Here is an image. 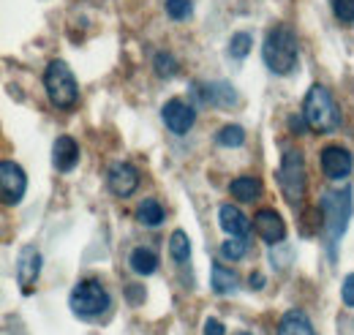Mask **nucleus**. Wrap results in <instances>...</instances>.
<instances>
[{"label":"nucleus","mask_w":354,"mask_h":335,"mask_svg":"<svg viewBox=\"0 0 354 335\" xmlns=\"http://www.w3.org/2000/svg\"><path fill=\"white\" fill-rule=\"evenodd\" d=\"M297 36L289 25H272L270 33L262 46V57H265V66L278 74V77H286L295 71L297 66Z\"/></svg>","instance_id":"obj_1"},{"label":"nucleus","mask_w":354,"mask_h":335,"mask_svg":"<svg viewBox=\"0 0 354 335\" xmlns=\"http://www.w3.org/2000/svg\"><path fill=\"white\" fill-rule=\"evenodd\" d=\"M303 118L310 131L316 134H330L341 126V109L333 98V93L322 84H313L303 101Z\"/></svg>","instance_id":"obj_2"},{"label":"nucleus","mask_w":354,"mask_h":335,"mask_svg":"<svg viewBox=\"0 0 354 335\" xmlns=\"http://www.w3.org/2000/svg\"><path fill=\"white\" fill-rule=\"evenodd\" d=\"M278 183H281V191H283L286 202L292 208H300L303 199H306V191H308V174H306L303 153L297 147L283 150L281 167H278Z\"/></svg>","instance_id":"obj_3"},{"label":"nucleus","mask_w":354,"mask_h":335,"mask_svg":"<svg viewBox=\"0 0 354 335\" xmlns=\"http://www.w3.org/2000/svg\"><path fill=\"white\" fill-rule=\"evenodd\" d=\"M44 87L49 101L57 109H74L80 101V84L74 71L63 63V60H52L44 71Z\"/></svg>","instance_id":"obj_4"},{"label":"nucleus","mask_w":354,"mask_h":335,"mask_svg":"<svg viewBox=\"0 0 354 335\" xmlns=\"http://www.w3.org/2000/svg\"><path fill=\"white\" fill-rule=\"evenodd\" d=\"M68 305H71L74 316H80V319L90 322V319H98V316H104V314L109 311L112 297H109V292L104 289L101 281L85 278V281H80V284L71 289Z\"/></svg>","instance_id":"obj_5"},{"label":"nucleus","mask_w":354,"mask_h":335,"mask_svg":"<svg viewBox=\"0 0 354 335\" xmlns=\"http://www.w3.org/2000/svg\"><path fill=\"white\" fill-rule=\"evenodd\" d=\"M319 210L324 212V226H327V235H330V253H333L335 251V248H333L335 240L344 235L346 221H349V215H352V194H349V188L344 191V197H341V191H338V194H327V197L322 199Z\"/></svg>","instance_id":"obj_6"},{"label":"nucleus","mask_w":354,"mask_h":335,"mask_svg":"<svg viewBox=\"0 0 354 335\" xmlns=\"http://www.w3.org/2000/svg\"><path fill=\"white\" fill-rule=\"evenodd\" d=\"M28 188V174L25 169L14 161H0V191H3V202L11 208L25 197Z\"/></svg>","instance_id":"obj_7"},{"label":"nucleus","mask_w":354,"mask_h":335,"mask_svg":"<svg viewBox=\"0 0 354 335\" xmlns=\"http://www.w3.org/2000/svg\"><path fill=\"white\" fill-rule=\"evenodd\" d=\"M106 185H109V191H112L118 199H126V197H131L133 191L139 188V172H136V167L129 164V161H118V164L109 167Z\"/></svg>","instance_id":"obj_8"},{"label":"nucleus","mask_w":354,"mask_h":335,"mask_svg":"<svg viewBox=\"0 0 354 335\" xmlns=\"http://www.w3.org/2000/svg\"><path fill=\"white\" fill-rule=\"evenodd\" d=\"M161 118H164V126L169 128L172 134H177V136L188 134V131L194 128V123H196V112H194V107H188V104L180 101V98H172V101L164 104Z\"/></svg>","instance_id":"obj_9"},{"label":"nucleus","mask_w":354,"mask_h":335,"mask_svg":"<svg viewBox=\"0 0 354 335\" xmlns=\"http://www.w3.org/2000/svg\"><path fill=\"white\" fill-rule=\"evenodd\" d=\"M352 167H354V159L346 147H341V145H327V147L322 150V169H324V174H327L330 180H346V177L352 174Z\"/></svg>","instance_id":"obj_10"},{"label":"nucleus","mask_w":354,"mask_h":335,"mask_svg":"<svg viewBox=\"0 0 354 335\" xmlns=\"http://www.w3.org/2000/svg\"><path fill=\"white\" fill-rule=\"evenodd\" d=\"M39 273H41V253H39V248H33V246L22 248L19 259H17V284L25 294L33 292V287L39 281Z\"/></svg>","instance_id":"obj_11"},{"label":"nucleus","mask_w":354,"mask_h":335,"mask_svg":"<svg viewBox=\"0 0 354 335\" xmlns=\"http://www.w3.org/2000/svg\"><path fill=\"white\" fill-rule=\"evenodd\" d=\"M254 229H257V235L270 243V246H275V243H281L283 237H286V224H283V218L275 212V210H259L257 215H254Z\"/></svg>","instance_id":"obj_12"},{"label":"nucleus","mask_w":354,"mask_h":335,"mask_svg":"<svg viewBox=\"0 0 354 335\" xmlns=\"http://www.w3.org/2000/svg\"><path fill=\"white\" fill-rule=\"evenodd\" d=\"M52 164L57 172H71L80 164V145L74 136H57L52 145Z\"/></svg>","instance_id":"obj_13"},{"label":"nucleus","mask_w":354,"mask_h":335,"mask_svg":"<svg viewBox=\"0 0 354 335\" xmlns=\"http://www.w3.org/2000/svg\"><path fill=\"white\" fill-rule=\"evenodd\" d=\"M218 221H221V229L229 235V237H240V240H245L248 232H251V221L234 208V205H221V210H218Z\"/></svg>","instance_id":"obj_14"},{"label":"nucleus","mask_w":354,"mask_h":335,"mask_svg":"<svg viewBox=\"0 0 354 335\" xmlns=\"http://www.w3.org/2000/svg\"><path fill=\"white\" fill-rule=\"evenodd\" d=\"M278 335H316V330L303 311H286L278 322Z\"/></svg>","instance_id":"obj_15"},{"label":"nucleus","mask_w":354,"mask_h":335,"mask_svg":"<svg viewBox=\"0 0 354 335\" xmlns=\"http://www.w3.org/2000/svg\"><path fill=\"white\" fill-rule=\"evenodd\" d=\"M229 191H232V197L237 199V202H254V199H259L262 197V180L259 177H237V180H232V185H229Z\"/></svg>","instance_id":"obj_16"},{"label":"nucleus","mask_w":354,"mask_h":335,"mask_svg":"<svg viewBox=\"0 0 354 335\" xmlns=\"http://www.w3.org/2000/svg\"><path fill=\"white\" fill-rule=\"evenodd\" d=\"M129 264H131V270L136 273V275H153V273L158 270V253L153 251V248L139 246V248H133L131 251Z\"/></svg>","instance_id":"obj_17"},{"label":"nucleus","mask_w":354,"mask_h":335,"mask_svg":"<svg viewBox=\"0 0 354 335\" xmlns=\"http://www.w3.org/2000/svg\"><path fill=\"white\" fill-rule=\"evenodd\" d=\"M210 284H213V292L216 294H232L237 289V273L234 270H226L223 264H213V273H210Z\"/></svg>","instance_id":"obj_18"},{"label":"nucleus","mask_w":354,"mask_h":335,"mask_svg":"<svg viewBox=\"0 0 354 335\" xmlns=\"http://www.w3.org/2000/svg\"><path fill=\"white\" fill-rule=\"evenodd\" d=\"M202 98H207V101L216 104V107H232V104H237V93H234V87L226 82L207 84Z\"/></svg>","instance_id":"obj_19"},{"label":"nucleus","mask_w":354,"mask_h":335,"mask_svg":"<svg viewBox=\"0 0 354 335\" xmlns=\"http://www.w3.org/2000/svg\"><path fill=\"white\" fill-rule=\"evenodd\" d=\"M164 208L156 202V199H145V202H139V208H136V218L145 224V226H161L164 224Z\"/></svg>","instance_id":"obj_20"},{"label":"nucleus","mask_w":354,"mask_h":335,"mask_svg":"<svg viewBox=\"0 0 354 335\" xmlns=\"http://www.w3.org/2000/svg\"><path fill=\"white\" fill-rule=\"evenodd\" d=\"M169 253H172V259L180 262V264L191 259V240H188V235L183 229L172 232V237H169Z\"/></svg>","instance_id":"obj_21"},{"label":"nucleus","mask_w":354,"mask_h":335,"mask_svg":"<svg viewBox=\"0 0 354 335\" xmlns=\"http://www.w3.org/2000/svg\"><path fill=\"white\" fill-rule=\"evenodd\" d=\"M245 142V131L240 126H234V123H229V126H223L218 134H216V145H221V147H240Z\"/></svg>","instance_id":"obj_22"},{"label":"nucleus","mask_w":354,"mask_h":335,"mask_svg":"<svg viewBox=\"0 0 354 335\" xmlns=\"http://www.w3.org/2000/svg\"><path fill=\"white\" fill-rule=\"evenodd\" d=\"M153 66H156V74L158 77H175L177 71H180V63L175 60V55L172 52H158L156 55V60H153Z\"/></svg>","instance_id":"obj_23"},{"label":"nucleus","mask_w":354,"mask_h":335,"mask_svg":"<svg viewBox=\"0 0 354 335\" xmlns=\"http://www.w3.org/2000/svg\"><path fill=\"white\" fill-rule=\"evenodd\" d=\"M251 46H254L251 33L240 30V33H234V36H232V42H229V55H232V57H237V60H243V57L251 52Z\"/></svg>","instance_id":"obj_24"},{"label":"nucleus","mask_w":354,"mask_h":335,"mask_svg":"<svg viewBox=\"0 0 354 335\" xmlns=\"http://www.w3.org/2000/svg\"><path fill=\"white\" fill-rule=\"evenodd\" d=\"M245 253H248V243L240 240V237H229V240L221 246V256L223 259H229V262H237V259H243Z\"/></svg>","instance_id":"obj_25"},{"label":"nucleus","mask_w":354,"mask_h":335,"mask_svg":"<svg viewBox=\"0 0 354 335\" xmlns=\"http://www.w3.org/2000/svg\"><path fill=\"white\" fill-rule=\"evenodd\" d=\"M164 8H167V14H169L172 19L183 22V19H188V17H191L194 3H191V0H164Z\"/></svg>","instance_id":"obj_26"},{"label":"nucleus","mask_w":354,"mask_h":335,"mask_svg":"<svg viewBox=\"0 0 354 335\" xmlns=\"http://www.w3.org/2000/svg\"><path fill=\"white\" fill-rule=\"evenodd\" d=\"M330 3H333L335 19L346 22V25H354V0H330Z\"/></svg>","instance_id":"obj_27"},{"label":"nucleus","mask_w":354,"mask_h":335,"mask_svg":"<svg viewBox=\"0 0 354 335\" xmlns=\"http://www.w3.org/2000/svg\"><path fill=\"white\" fill-rule=\"evenodd\" d=\"M341 297H344V302L354 308V273L352 275H346V281H344V287H341Z\"/></svg>","instance_id":"obj_28"},{"label":"nucleus","mask_w":354,"mask_h":335,"mask_svg":"<svg viewBox=\"0 0 354 335\" xmlns=\"http://www.w3.org/2000/svg\"><path fill=\"white\" fill-rule=\"evenodd\" d=\"M205 335H226V327H223L218 319L210 316V319L205 322Z\"/></svg>","instance_id":"obj_29"},{"label":"nucleus","mask_w":354,"mask_h":335,"mask_svg":"<svg viewBox=\"0 0 354 335\" xmlns=\"http://www.w3.org/2000/svg\"><path fill=\"white\" fill-rule=\"evenodd\" d=\"M306 128H308V123H306V118H303V115H292V118H289V131L303 134Z\"/></svg>","instance_id":"obj_30"},{"label":"nucleus","mask_w":354,"mask_h":335,"mask_svg":"<svg viewBox=\"0 0 354 335\" xmlns=\"http://www.w3.org/2000/svg\"><path fill=\"white\" fill-rule=\"evenodd\" d=\"M126 297H129V302H133V305H139L142 300H145V289L142 287H129V292H126Z\"/></svg>","instance_id":"obj_31"},{"label":"nucleus","mask_w":354,"mask_h":335,"mask_svg":"<svg viewBox=\"0 0 354 335\" xmlns=\"http://www.w3.org/2000/svg\"><path fill=\"white\" fill-rule=\"evenodd\" d=\"M248 284H251V289H262V287H265V275H262V273H251Z\"/></svg>","instance_id":"obj_32"},{"label":"nucleus","mask_w":354,"mask_h":335,"mask_svg":"<svg viewBox=\"0 0 354 335\" xmlns=\"http://www.w3.org/2000/svg\"><path fill=\"white\" fill-rule=\"evenodd\" d=\"M237 335H248V333H237Z\"/></svg>","instance_id":"obj_33"}]
</instances>
